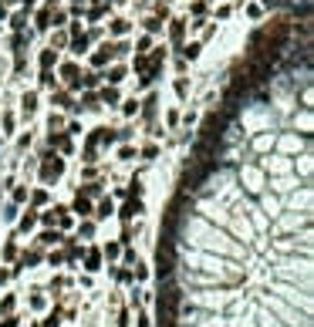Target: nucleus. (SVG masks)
I'll use <instances>...</instances> for the list:
<instances>
[{
	"label": "nucleus",
	"mask_w": 314,
	"mask_h": 327,
	"mask_svg": "<svg viewBox=\"0 0 314 327\" xmlns=\"http://www.w3.org/2000/svg\"><path fill=\"white\" fill-rule=\"evenodd\" d=\"M172 270H176V243H172V236H159V246H156L159 280H162V277H172Z\"/></svg>",
	"instance_id": "1"
},
{
	"label": "nucleus",
	"mask_w": 314,
	"mask_h": 327,
	"mask_svg": "<svg viewBox=\"0 0 314 327\" xmlns=\"http://www.w3.org/2000/svg\"><path fill=\"white\" fill-rule=\"evenodd\" d=\"M61 172H65V159H58V155H54V148H51V152H44V162H41V179H44V182H54Z\"/></svg>",
	"instance_id": "2"
},
{
	"label": "nucleus",
	"mask_w": 314,
	"mask_h": 327,
	"mask_svg": "<svg viewBox=\"0 0 314 327\" xmlns=\"http://www.w3.org/2000/svg\"><path fill=\"white\" fill-rule=\"evenodd\" d=\"M41 260H44V253H41V250H24V253H17V260H14V270H10V277L24 273L27 266H37Z\"/></svg>",
	"instance_id": "3"
},
{
	"label": "nucleus",
	"mask_w": 314,
	"mask_h": 327,
	"mask_svg": "<svg viewBox=\"0 0 314 327\" xmlns=\"http://www.w3.org/2000/svg\"><path fill=\"white\" fill-rule=\"evenodd\" d=\"M139 213H142V199H139V196H132L129 202H122V209H115V216H118L122 223H132Z\"/></svg>",
	"instance_id": "4"
},
{
	"label": "nucleus",
	"mask_w": 314,
	"mask_h": 327,
	"mask_svg": "<svg viewBox=\"0 0 314 327\" xmlns=\"http://www.w3.org/2000/svg\"><path fill=\"white\" fill-rule=\"evenodd\" d=\"M112 58H115V44H112V41H105V44L91 54V65H95V67H105Z\"/></svg>",
	"instance_id": "5"
},
{
	"label": "nucleus",
	"mask_w": 314,
	"mask_h": 327,
	"mask_svg": "<svg viewBox=\"0 0 314 327\" xmlns=\"http://www.w3.org/2000/svg\"><path fill=\"white\" fill-rule=\"evenodd\" d=\"M101 260H105V257H101L98 246H88V250H84V270H88V273H98V270H101Z\"/></svg>",
	"instance_id": "6"
},
{
	"label": "nucleus",
	"mask_w": 314,
	"mask_h": 327,
	"mask_svg": "<svg viewBox=\"0 0 314 327\" xmlns=\"http://www.w3.org/2000/svg\"><path fill=\"white\" fill-rule=\"evenodd\" d=\"M71 213H78L81 219H88V216L95 213V206H91V199L84 196V193H78V196H75V206H71Z\"/></svg>",
	"instance_id": "7"
},
{
	"label": "nucleus",
	"mask_w": 314,
	"mask_h": 327,
	"mask_svg": "<svg viewBox=\"0 0 314 327\" xmlns=\"http://www.w3.org/2000/svg\"><path fill=\"white\" fill-rule=\"evenodd\" d=\"M95 37H98V31H91V34H78V37H71V51H75V54H84V51H88V44H91Z\"/></svg>",
	"instance_id": "8"
},
{
	"label": "nucleus",
	"mask_w": 314,
	"mask_h": 327,
	"mask_svg": "<svg viewBox=\"0 0 314 327\" xmlns=\"http://www.w3.org/2000/svg\"><path fill=\"white\" fill-rule=\"evenodd\" d=\"M51 101H54V105H65L68 112H78V101H71L68 91H54V88H51Z\"/></svg>",
	"instance_id": "9"
},
{
	"label": "nucleus",
	"mask_w": 314,
	"mask_h": 327,
	"mask_svg": "<svg viewBox=\"0 0 314 327\" xmlns=\"http://www.w3.org/2000/svg\"><path fill=\"white\" fill-rule=\"evenodd\" d=\"M51 148H58V152H71V138H68L65 131H51Z\"/></svg>",
	"instance_id": "10"
},
{
	"label": "nucleus",
	"mask_w": 314,
	"mask_h": 327,
	"mask_svg": "<svg viewBox=\"0 0 314 327\" xmlns=\"http://www.w3.org/2000/svg\"><path fill=\"white\" fill-rule=\"evenodd\" d=\"M169 34H172V44H179V41H182V34H186V20H182V17L169 20Z\"/></svg>",
	"instance_id": "11"
},
{
	"label": "nucleus",
	"mask_w": 314,
	"mask_h": 327,
	"mask_svg": "<svg viewBox=\"0 0 314 327\" xmlns=\"http://www.w3.org/2000/svg\"><path fill=\"white\" fill-rule=\"evenodd\" d=\"M34 226H37V209H27V213L20 216V226H17V229H20V233H31Z\"/></svg>",
	"instance_id": "12"
},
{
	"label": "nucleus",
	"mask_w": 314,
	"mask_h": 327,
	"mask_svg": "<svg viewBox=\"0 0 314 327\" xmlns=\"http://www.w3.org/2000/svg\"><path fill=\"white\" fill-rule=\"evenodd\" d=\"M20 112H24V115H34V112H37V95H34V91H27V95L20 98Z\"/></svg>",
	"instance_id": "13"
},
{
	"label": "nucleus",
	"mask_w": 314,
	"mask_h": 327,
	"mask_svg": "<svg viewBox=\"0 0 314 327\" xmlns=\"http://www.w3.org/2000/svg\"><path fill=\"white\" fill-rule=\"evenodd\" d=\"M54 223H58V229H71V213L61 209V206H54Z\"/></svg>",
	"instance_id": "14"
},
{
	"label": "nucleus",
	"mask_w": 314,
	"mask_h": 327,
	"mask_svg": "<svg viewBox=\"0 0 314 327\" xmlns=\"http://www.w3.org/2000/svg\"><path fill=\"white\" fill-rule=\"evenodd\" d=\"M37 243H41V246H54V243H61V229H44V233L37 236Z\"/></svg>",
	"instance_id": "15"
},
{
	"label": "nucleus",
	"mask_w": 314,
	"mask_h": 327,
	"mask_svg": "<svg viewBox=\"0 0 314 327\" xmlns=\"http://www.w3.org/2000/svg\"><path fill=\"white\" fill-rule=\"evenodd\" d=\"M112 213H115V202H112V199H105V202H101V206H98L91 216H95V219H108Z\"/></svg>",
	"instance_id": "16"
},
{
	"label": "nucleus",
	"mask_w": 314,
	"mask_h": 327,
	"mask_svg": "<svg viewBox=\"0 0 314 327\" xmlns=\"http://www.w3.org/2000/svg\"><path fill=\"white\" fill-rule=\"evenodd\" d=\"M14 307H17V297H14V294H3V297H0V314L7 317V314H14Z\"/></svg>",
	"instance_id": "17"
},
{
	"label": "nucleus",
	"mask_w": 314,
	"mask_h": 327,
	"mask_svg": "<svg viewBox=\"0 0 314 327\" xmlns=\"http://www.w3.org/2000/svg\"><path fill=\"white\" fill-rule=\"evenodd\" d=\"M58 61V51L54 48H48V51H41V71H48V67H54Z\"/></svg>",
	"instance_id": "18"
},
{
	"label": "nucleus",
	"mask_w": 314,
	"mask_h": 327,
	"mask_svg": "<svg viewBox=\"0 0 314 327\" xmlns=\"http://www.w3.org/2000/svg\"><path fill=\"white\" fill-rule=\"evenodd\" d=\"M105 78H108V84H118V81L125 78V65H112V67H108V74H105Z\"/></svg>",
	"instance_id": "19"
},
{
	"label": "nucleus",
	"mask_w": 314,
	"mask_h": 327,
	"mask_svg": "<svg viewBox=\"0 0 314 327\" xmlns=\"http://www.w3.org/2000/svg\"><path fill=\"white\" fill-rule=\"evenodd\" d=\"M51 10H54V7H44V10L37 14V24H34L37 31H48V27H51Z\"/></svg>",
	"instance_id": "20"
},
{
	"label": "nucleus",
	"mask_w": 314,
	"mask_h": 327,
	"mask_svg": "<svg viewBox=\"0 0 314 327\" xmlns=\"http://www.w3.org/2000/svg\"><path fill=\"white\" fill-rule=\"evenodd\" d=\"M78 108H98V95L88 88L84 95H81V101H78Z\"/></svg>",
	"instance_id": "21"
},
{
	"label": "nucleus",
	"mask_w": 314,
	"mask_h": 327,
	"mask_svg": "<svg viewBox=\"0 0 314 327\" xmlns=\"http://www.w3.org/2000/svg\"><path fill=\"white\" fill-rule=\"evenodd\" d=\"M101 101H105V105H118V88H115V84H108V88L101 91Z\"/></svg>",
	"instance_id": "22"
},
{
	"label": "nucleus",
	"mask_w": 314,
	"mask_h": 327,
	"mask_svg": "<svg viewBox=\"0 0 314 327\" xmlns=\"http://www.w3.org/2000/svg\"><path fill=\"white\" fill-rule=\"evenodd\" d=\"M132 280H139V283H142V280H149V266L135 260V266H132Z\"/></svg>",
	"instance_id": "23"
},
{
	"label": "nucleus",
	"mask_w": 314,
	"mask_h": 327,
	"mask_svg": "<svg viewBox=\"0 0 314 327\" xmlns=\"http://www.w3.org/2000/svg\"><path fill=\"white\" fill-rule=\"evenodd\" d=\"M10 27H14V31H24V27H27V10L14 14V17H10Z\"/></svg>",
	"instance_id": "24"
},
{
	"label": "nucleus",
	"mask_w": 314,
	"mask_h": 327,
	"mask_svg": "<svg viewBox=\"0 0 314 327\" xmlns=\"http://www.w3.org/2000/svg\"><path fill=\"white\" fill-rule=\"evenodd\" d=\"M78 236H84V240H91V236H95V219H84V223H81V226H78Z\"/></svg>",
	"instance_id": "25"
},
{
	"label": "nucleus",
	"mask_w": 314,
	"mask_h": 327,
	"mask_svg": "<svg viewBox=\"0 0 314 327\" xmlns=\"http://www.w3.org/2000/svg\"><path fill=\"white\" fill-rule=\"evenodd\" d=\"M44 202H48V193H44V189H37V193H31V209H41Z\"/></svg>",
	"instance_id": "26"
},
{
	"label": "nucleus",
	"mask_w": 314,
	"mask_h": 327,
	"mask_svg": "<svg viewBox=\"0 0 314 327\" xmlns=\"http://www.w3.org/2000/svg\"><path fill=\"white\" fill-rule=\"evenodd\" d=\"M58 324H61V311L54 307V311H51V314H48V317L41 321V327H58Z\"/></svg>",
	"instance_id": "27"
},
{
	"label": "nucleus",
	"mask_w": 314,
	"mask_h": 327,
	"mask_svg": "<svg viewBox=\"0 0 314 327\" xmlns=\"http://www.w3.org/2000/svg\"><path fill=\"white\" fill-rule=\"evenodd\" d=\"M68 44H71L68 31H58V34H54V41H51V48H68Z\"/></svg>",
	"instance_id": "28"
},
{
	"label": "nucleus",
	"mask_w": 314,
	"mask_h": 327,
	"mask_svg": "<svg viewBox=\"0 0 314 327\" xmlns=\"http://www.w3.org/2000/svg\"><path fill=\"white\" fill-rule=\"evenodd\" d=\"M199 51H203V44L196 41V44H189V48H182V58H186V61H193V58H199Z\"/></svg>",
	"instance_id": "29"
},
{
	"label": "nucleus",
	"mask_w": 314,
	"mask_h": 327,
	"mask_svg": "<svg viewBox=\"0 0 314 327\" xmlns=\"http://www.w3.org/2000/svg\"><path fill=\"white\" fill-rule=\"evenodd\" d=\"M98 78H101V74H95V71H91V74H81L78 81L84 84V88H91V91H95V88H98Z\"/></svg>",
	"instance_id": "30"
},
{
	"label": "nucleus",
	"mask_w": 314,
	"mask_h": 327,
	"mask_svg": "<svg viewBox=\"0 0 314 327\" xmlns=\"http://www.w3.org/2000/svg\"><path fill=\"white\" fill-rule=\"evenodd\" d=\"M3 257H7V260H17V243H14V236L3 243Z\"/></svg>",
	"instance_id": "31"
},
{
	"label": "nucleus",
	"mask_w": 314,
	"mask_h": 327,
	"mask_svg": "<svg viewBox=\"0 0 314 327\" xmlns=\"http://www.w3.org/2000/svg\"><path fill=\"white\" fill-rule=\"evenodd\" d=\"M115 280H118V283H132V270H129V266H118V270H115Z\"/></svg>",
	"instance_id": "32"
},
{
	"label": "nucleus",
	"mask_w": 314,
	"mask_h": 327,
	"mask_svg": "<svg viewBox=\"0 0 314 327\" xmlns=\"http://www.w3.org/2000/svg\"><path fill=\"white\" fill-rule=\"evenodd\" d=\"M41 88H54V71H41Z\"/></svg>",
	"instance_id": "33"
},
{
	"label": "nucleus",
	"mask_w": 314,
	"mask_h": 327,
	"mask_svg": "<svg viewBox=\"0 0 314 327\" xmlns=\"http://www.w3.org/2000/svg\"><path fill=\"white\" fill-rule=\"evenodd\" d=\"M68 283H71L68 277H54V280H51V294H58V290H65Z\"/></svg>",
	"instance_id": "34"
},
{
	"label": "nucleus",
	"mask_w": 314,
	"mask_h": 327,
	"mask_svg": "<svg viewBox=\"0 0 314 327\" xmlns=\"http://www.w3.org/2000/svg\"><path fill=\"white\" fill-rule=\"evenodd\" d=\"M146 67H149V54H135V71L146 74Z\"/></svg>",
	"instance_id": "35"
},
{
	"label": "nucleus",
	"mask_w": 314,
	"mask_h": 327,
	"mask_svg": "<svg viewBox=\"0 0 314 327\" xmlns=\"http://www.w3.org/2000/svg\"><path fill=\"white\" fill-rule=\"evenodd\" d=\"M98 17H105V3H95V7L88 10V20H98Z\"/></svg>",
	"instance_id": "36"
},
{
	"label": "nucleus",
	"mask_w": 314,
	"mask_h": 327,
	"mask_svg": "<svg viewBox=\"0 0 314 327\" xmlns=\"http://www.w3.org/2000/svg\"><path fill=\"white\" fill-rule=\"evenodd\" d=\"M65 20H68V14H65V10H51V24H54V27H61Z\"/></svg>",
	"instance_id": "37"
},
{
	"label": "nucleus",
	"mask_w": 314,
	"mask_h": 327,
	"mask_svg": "<svg viewBox=\"0 0 314 327\" xmlns=\"http://www.w3.org/2000/svg\"><path fill=\"white\" fill-rule=\"evenodd\" d=\"M122 112H125V115H139V101H135V98H129V101L122 105Z\"/></svg>",
	"instance_id": "38"
},
{
	"label": "nucleus",
	"mask_w": 314,
	"mask_h": 327,
	"mask_svg": "<svg viewBox=\"0 0 314 327\" xmlns=\"http://www.w3.org/2000/svg\"><path fill=\"white\" fill-rule=\"evenodd\" d=\"M118 240H122V246H129V243H132V223H125V226H122V236H118Z\"/></svg>",
	"instance_id": "39"
},
{
	"label": "nucleus",
	"mask_w": 314,
	"mask_h": 327,
	"mask_svg": "<svg viewBox=\"0 0 314 327\" xmlns=\"http://www.w3.org/2000/svg\"><path fill=\"white\" fill-rule=\"evenodd\" d=\"M118 250H122L118 243H108V246L101 250V257H108V260H115V257H118Z\"/></svg>",
	"instance_id": "40"
},
{
	"label": "nucleus",
	"mask_w": 314,
	"mask_h": 327,
	"mask_svg": "<svg viewBox=\"0 0 314 327\" xmlns=\"http://www.w3.org/2000/svg\"><path fill=\"white\" fill-rule=\"evenodd\" d=\"M0 327H20V317H17V314H7V317L0 321Z\"/></svg>",
	"instance_id": "41"
},
{
	"label": "nucleus",
	"mask_w": 314,
	"mask_h": 327,
	"mask_svg": "<svg viewBox=\"0 0 314 327\" xmlns=\"http://www.w3.org/2000/svg\"><path fill=\"white\" fill-rule=\"evenodd\" d=\"M129 31V20H112V34H125Z\"/></svg>",
	"instance_id": "42"
},
{
	"label": "nucleus",
	"mask_w": 314,
	"mask_h": 327,
	"mask_svg": "<svg viewBox=\"0 0 314 327\" xmlns=\"http://www.w3.org/2000/svg\"><path fill=\"white\" fill-rule=\"evenodd\" d=\"M176 95H179V98H186V95H189V84H186V78H179V81H176Z\"/></svg>",
	"instance_id": "43"
},
{
	"label": "nucleus",
	"mask_w": 314,
	"mask_h": 327,
	"mask_svg": "<svg viewBox=\"0 0 314 327\" xmlns=\"http://www.w3.org/2000/svg\"><path fill=\"white\" fill-rule=\"evenodd\" d=\"M44 304H48L44 294H34V297H31V307H34V311H44Z\"/></svg>",
	"instance_id": "44"
},
{
	"label": "nucleus",
	"mask_w": 314,
	"mask_h": 327,
	"mask_svg": "<svg viewBox=\"0 0 314 327\" xmlns=\"http://www.w3.org/2000/svg\"><path fill=\"white\" fill-rule=\"evenodd\" d=\"M81 193H84L88 199H91V196H98V193H101V182H91V186H84Z\"/></svg>",
	"instance_id": "45"
},
{
	"label": "nucleus",
	"mask_w": 314,
	"mask_h": 327,
	"mask_svg": "<svg viewBox=\"0 0 314 327\" xmlns=\"http://www.w3.org/2000/svg\"><path fill=\"white\" fill-rule=\"evenodd\" d=\"M159 27H162V20H159V17H149V20H146V31H149V34H156Z\"/></svg>",
	"instance_id": "46"
},
{
	"label": "nucleus",
	"mask_w": 314,
	"mask_h": 327,
	"mask_svg": "<svg viewBox=\"0 0 314 327\" xmlns=\"http://www.w3.org/2000/svg\"><path fill=\"white\" fill-rule=\"evenodd\" d=\"M149 51H152V37H142L139 41V54H149Z\"/></svg>",
	"instance_id": "47"
},
{
	"label": "nucleus",
	"mask_w": 314,
	"mask_h": 327,
	"mask_svg": "<svg viewBox=\"0 0 314 327\" xmlns=\"http://www.w3.org/2000/svg\"><path fill=\"white\" fill-rule=\"evenodd\" d=\"M37 219H41V223H44V226H54V209H48V213H41V216H37Z\"/></svg>",
	"instance_id": "48"
},
{
	"label": "nucleus",
	"mask_w": 314,
	"mask_h": 327,
	"mask_svg": "<svg viewBox=\"0 0 314 327\" xmlns=\"http://www.w3.org/2000/svg\"><path fill=\"white\" fill-rule=\"evenodd\" d=\"M61 125H65V118H61V115H51V122H48V129H51V131H58V129H61Z\"/></svg>",
	"instance_id": "49"
},
{
	"label": "nucleus",
	"mask_w": 314,
	"mask_h": 327,
	"mask_svg": "<svg viewBox=\"0 0 314 327\" xmlns=\"http://www.w3.org/2000/svg\"><path fill=\"white\" fill-rule=\"evenodd\" d=\"M27 199V189L24 186H14V202H24Z\"/></svg>",
	"instance_id": "50"
},
{
	"label": "nucleus",
	"mask_w": 314,
	"mask_h": 327,
	"mask_svg": "<svg viewBox=\"0 0 314 327\" xmlns=\"http://www.w3.org/2000/svg\"><path fill=\"white\" fill-rule=\"evenodd\" d=\"M48 263H51V266H61V263H65V253H58V250H54V253L48 257Z\"/></svg>",
	"instance_id": "51"
},
{
	"label": "nucleus",
	"mask_w": 314,
	"mask_h": 327,
	"mask_svg": "<svg viewBox=\"0 0 314 327\" xmlns=\"http://www.w3.org/2000/svg\"><path fill=\"white\" fill-rule=\"evenodd\" d=\"M14 131V115H3V135H10Z\"/></svg>",
	"instance_id": "52"
},
{
	"label": "nucleus",
	"mask_w": 314,
	"mask_h": 327,
	"mask_svg": "<svg viewBox=\"0 0 314 327\" xmlns=\"http://www.w3.org/2000/svg\"><path fill=\"white\" fill-rule=\"evenodd\" d=\"M142 155H146V159H156L159 148H156V145H146V148H142Z\"/></svg>",
	"instance_id": "53"
},
{
	"label": "nucleus",
	"mask_w": 314,
	"mask_h": 327,
	"mask_svg": "<svg viewBox=\"0 0 314 327\" xmlns=\"http://www.w3.org/2000/svg\"><path fill=\"white\" fill-rule=\"evenodd\" d=\"M20 48H24V34L17 31V34H14V51H20Z\"/></svg>",
	"instance_id": "54"
},
{
	"label": "nucleus",
	"mask_w": 314,
	"mask_h": 327,
	"mask_svg": "<svg viewBox=\"0 0 314 327\" xmlns=\"http://www.w3.org/2000/svg\"><path fill=\"white\" fill-rule=\"evenodd\" d=\"M24 65H27V61H24V54L17 51V61H14V71H24Z\"/></svg>",
	"instance_id": "55"
},
{
	"label": "nucleus",
	"mask_w": 314,
	"mask_h": 327,
	"mask_svg": "<svg viewBox=\"0 0 314 327\" xmlns=\"http://www.w3.org/2000/svg\"><path fill=\"white\" fill-rule=\"evenodd\" d=\"M118 327H129V311H122V314H118Z\"/></svg>",
	"instance_id": "56"
},
{
	"label": "nucleus",
	"mask_w": 314,
	"mask_h": 327,
	"mask_svg": "<svg viewBox=\"0 0 314 327\" xmlns=\"http://www.w3.org/2000/svg\"><path fill=\"white\" fill-rule=\"evenodd\" d=\"M139 327H152V321H149V314H139Z\"/></svg>",
	"instance_id": "57"
},
{
	"label": "nucleus",
	"mask_w": 314,
	"mask_h": 327,
	"mask_svg": "<svg viewBox=\"0 0 314 327\" xmlns=\"http://www.w3.org/2000/svg\"><path fill=\"white\" fill-rule=\"evenodd\" d=\"M75 7H71V14H81V7H84V0H71Z\"/></svg>",
	"instance_id": "58"
},
{
	"label": "nucleus",
	"mask_w": 314,
	"mask_h": 327,
	"mask_svg": "<svg viewBox=\"0 0 314 327\" xmlns=\"http://www.w3.org/2000/svg\"><path fill=\"white\" fill-rule=\"evenodd\" d=\"M7 280H10V270H3V266H0V283H7Z\"/></svg>",
	"instance_id": "59"
},
{
	"label": "nucleus",
	"mask_w": 314,
	"mask_h": 327,
	"mask_svg": "<svg viewBox=\"0 0 314 327\" xmlns=\"http://www.w3.org/2000/svg\"><path fill=\"white\" fill-rule=\"evenodd\" d=\"M0 20H7V7L3 3H0Z\"/></svg>",
	"instance_id": "60"
},
{
	"label": "nucleus",
	"mask_w": 314,
	"mask_h": 327,
	"mask_svg": "<svg viewBox=\"0 0 314 327\" xmlns=\"http://www.w3.org/2000/svg\"><path fill=\"white\" fill-rule=\"evenodd\" d=\"M24 3H27V10H31V7H34V0H24Z\"/></svg>",
	"instance_id": "61"
},
{
	"label": "nucleus",
	"mask_w": 314,
	"mask_h": 327,
	"mask_svg": "<svg viewBox=\"0 0 314 327\" xmlns=\"http://www.w3.org/2000/svg\"><path fill=\"white\" fill-rule=\"evenodd\" d=\"M54 3H58V0H48V7H54Z\"/></svg>",
	"instance_id": "62"
},
{
	"label": "nucleus",
	"mask_w": 314,
	"mask_h": 327,
	"mask_svg": "<svg viewBox=\"0 0 314 327\" xmlns=\"http://www.w3.org/2000/svg\"><path fill=\"white\" fill-rule=\"evenodd\" d=\"M91 3H105V0H91Z\"/></svg>",
	"instance_id": "63"
}]
</instances>
